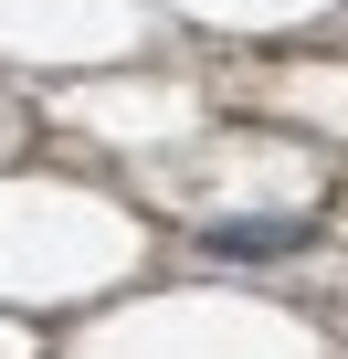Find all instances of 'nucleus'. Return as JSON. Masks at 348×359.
Wrapping results in <instances>:
<instances>
[{
    "label": "nucleus",
    "instance_id": "obj_1",
    "mask_svg": "<svg viewBox=\"0 0 348 359\" xmlns=\"http://www.w3.org/2000/svg\"><path fill=\"white\" fill-rule=\"evenodd\" d=\"M295 243H306V222H211V254H232V264L243 254H295Z\"/></svg>",
    "mask_w": 348,
    "mask_h": 359
}]
</instances>
